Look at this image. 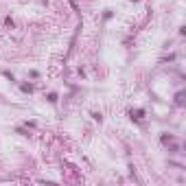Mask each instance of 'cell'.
Here are the masks:
<instances>
[{
  "label": "cell",
  "instance_id": "cell-3",
  "mask_svg": "<svg viewBox=\"0 0 186 186\" xmlns=\"http://www.w3.org/2000/svg\"><path fill=\"white\" fill-rule=\"evenodd\" d=\"M22 90H24V92H33V86H31V83H24Z\"/></svg>",
  "mask_w": 186,
  "mask_h": 186
},
{
  "label": "cell",
  "instance_id": "cell-2",
  "mask_svg": "<svg viewBox=\"0 0 186 186\" xmlns=\"http://www.w3.org/2000/svg\"><path fill=\"white\" fill-rule=\"evenodd\" d=\"M48 101H51V103H57V94L51 92V94H48Z\"/></svg>",
  "mask_w": 186,
  "mask_h": 186
},
{
  "label": "cell",
  "instance_id": "cell-1",
  "mask_svg": "<svg viewBox=\"0 0 186 186\" xmlns=\"http://www.w3.org/2000/svg\"><path fill=\"white\" fill-rule=\"evenodd\" d=\"M142 116H144V112H142V109H136V112L132 109V118H136V121H142Z\"/></svg>",
  "mask_w": 186,
  "mask_h": 186
},
{
  "label": "cell",
  "instance_id": "cell-4",
  "mask_svg": "<svg viewBox=\"0 0 186 186\" xmlns=\"http://www.w3.org/2000/svg\"><path fill=\"white\" fill-rule=\"evenodd\" d=\"M175 101H177V103H182V101H184V94H182V92H177V96H175Z\"/></svg>",
  "mask_w": 186,
  "mask_h": 186
}]
</instances>
